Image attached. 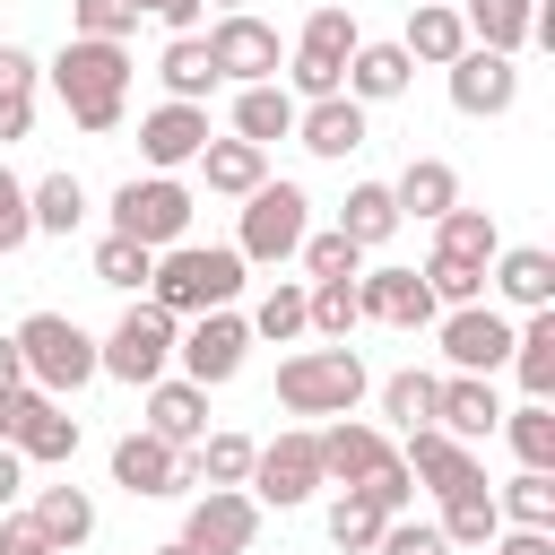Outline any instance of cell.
<instances>
[{
	"label": "cell",
	"mask_w": 555,
	"mask_h": 555,
	"mask_svg": "<svg viewBox=\"0 0 555 555\" xmlns=\"http://www.w3.org/2000/svg\"><path fill=\"white\" fill-rule=\"evenodd\" d=\"M43 78L61 87L69 121H78L87 139H104V130L121 121V95H130V52H121V43H95V35H69V43L43 61Z\"/></svg>",
	"instance_id": "6da1fadb"
},
{
	"label": "cell",
	"mask_w": 555,
	"mask_h": 555,
	"mask_svg": "<svg viewBox=\"0 0 555 555\" xmlns=\"http://www.w3.org/2000/svg\"><path fill=\"white\" fill-rule=\"evenodd\" d=\"M234 286H243V251L234 243H165L156 251V269H147V304H165L173 321L182 312H208V304H234Z\"/></svg>",
	"instance_id": "7a4b0ae2"
},
{
	"label": "cell",
	"mask_w": 555,
	"mask_h": 555,
	"mask_svg": "<svg viewBox=\"0 0 555 555\" xmlns=\"http://www.w3.org/2000/svg\"><path fill=\"white\" fill-rule=\"evenodd\" d=\"M364 390H373V373L356 347H304L278 364V408H295V416H356Z\"/></svg>",
	"instance_id": "3957f363"
},
{
	"label": "cell",
	"mask_w": 555,
	"mask_h": 555,
	"mask_svg": "<svg viewBox=\"0 0 555 555\" xmlns=\"http://www.w3.org/2000/svg\"><path fill=\"white\" fill-rule=\"evenodd\" d=\"M17 356H26V382H35V390H52V399H69V390H87V382H95V338H87L69 312H26Z\"/></svg>",
	"instance_id": "277c9868"
},
{
	"label": "cell",
	"mask_w": 555,
	"mask_h": 555,
	"mask_svg": "<svg viewBox=\"0 0 555 555\" xmlns=\"http://www.w3.org/2000/svg\"><path fill=\"white\" fill-rule=\"evenodd\" d=\"M312 234V199L295 191V182H260V191H243V234H234V251L243 260H295V243Z\"/></svg>",
	"instance_id": "5b68a950"
},
{
	"label": "cell",
	"mask_w": 555,
	"mask_h": 555,
	"mask_svg": "<svg viewBox=\"0 0 555 555\" xmlns=\"http://www.w3.org/2000/svg\"><path fill=\"white\" fill-rule=\"evenodd\" d=\"M165 356H173V312H165V304H130V312L113 321V338L95 347V373L147 390V382H165Z\"/></svg>",
	"instance_id": "8992f818"
},
{
	"label": "cell",
	"mask_w": 555,
	"mask_h": 555,
	"mask_svg": "<svg viewBox=\"0 0 555 555\" xmlns=\"http://www.w3.org/2000/svg\"><path fill=\"white\" fill-rule=\"evenodd\" d=\"M364 35H356V17L347 9H312L304 17V35H295V61H286V95L295 104H312V95H338V78H347V52H356Z\"/></svg>",
	"instance_id": "52a82bcc"
},
{
	"label": "cell",
	"mask_w": 555,
	"mask_h": 555,
	"mask_svg": "<svg viewBox=\"0 0 555 555\" xmlns=\"http://www.w3.org/2000/svg\"><path fill=\"white\" fill-rule=\"evenodd\" d=\"M113 234H130V243H147V251H165V243H182L191 234V191L173 182V173H130L121 191H113Z\"/></svg>",
	"instance_id": "ba28073f"
},
{
	"label": "cell",
	"mask_w": 555,
	"mask_h": 555,
	"mask_svg": "<svg viewBox=\"0 0 555 555\" xmlns=\"http://www.w3.org/2000/svg\"><path fill=\"white\" fill-rule=\"evenodd\" d=\"M0 442H9L17 460H69V451H78V416H61L52 390L17 382V390H0Z\"/></svg>",
	"instance_id": "9c48e42d"
},
{
	"label": "cell",
	"mask_w": 555,
	"mask_h": 555,
	"mask_svg": "<svg viewBox=\"0 0 555 555\" xmlns=\"http://www.w3.org/2000/svg\"><path fill=\"white\" fill-rule=\"evenodd\" d=\"M243 486H251L260 503H278V512L312 503V486H330V477H321V442H312V434H278V442H260Z\"/></svg>",
	"instance_id": "30bf717a"
},
{
	"label": "cell",
	"mask_w": 555,
	"mask_h": 555,
	"mask_svg": "<svg viewBox=\"0 0 555 555\" xmlns=\"http://www.w3.org/2000/svg\"><path fill=\"white\" fill-rule=\"evenodd\" d=\"M243 347H251V321H243V312H225V304H208V312H199V330H191V338H173L182 382H199V390L234 382V373H243Z\"/></svg>",
	"instance_id": "8fae6325"
},
{
	"label": "cell",
	"mask_w": 555,
	"mask_h": 555,
	"mask_svg": "<svg viewBox=\"0 0 555 555\" xmlns=\"http://www.w3.org/2000/svg\"><path fill=\"white\" fill-rule=\"evenodd\" d=\"M434 321H442L451 373H503V364H512V321H503L494 304H451V312H434Z\"/></svg>",
	"instance_id": "7c38bea8"
},
{
	"label": "cell",
	"mask_w": 555,
	"mask_h": 555,
	"mask_svg": "<svg viewBox=\"0 0 555 555\" xmlns=\"http://www.w3.org/2000/svg\"><path fill=\"white\" fill-rule=\"evenodd\" d=\"M113 486L121 494H182V486H199V468H191V451H173L165 434H121L113 442Z\"/></svg>",
	"instance_id": "4fadbf2b"
},
{
	"label": "cell",
	"mask_w": 555,
	"mask_h": 555,
	"mask_svg": "<svg viewBox=\"0 0 555 555\" xmlns=\"http://www.w3.org/2000/svg\"><path fill=\"white\" fill-rule=\"evenodd\" d=\"M251 538H260V503L234 494V486H208L191 503V520H182V546L191 555H251Z\"/></svg>",
	"instance_id": "5bb4252c"
},
{
	"label": "cell",
	"mask_w": 555,
	"mask_h": 555,
	"mask_svg": "<svg viewBox=\"0 0 555 555\" xmlns=\"http://www.w3.org/2000/svg\"><path fill=\"white\" fill-rule=\"evenodd\" d=\"M208 61H217V78L260 87V78H278V26H260L251 9H225L208 26Z\"/></svg>",
	"instance_id": "9a60e30c"
},
{
	"label": "cell",
	"mask_w": 555,
	"mask_h": 555,
	"mask_svg": "<svg viewBox=\"0 0 555 555\" xmlns=\"http://www.w3.org/2000/svg\"><path fill=\"white\" fill-rule=\"evenodd\" d=\"M451 69V104L468 113V121H494V113H512L520 104V69H512V52H486V43H468L460 61H442Z\"/></svg>",
	"instance_id": "2e32d148"
},
{
	"label": "cell",
	"mask_w": 555,
	"mask_h": 555,
	"mask_svg": "<svg viewBox=\"0 0 555 555\" xmlns=\"http://www.w3.org/2000/svg\"><path fill=\"white\" fill-rule=\"evenodd\" d=\"M356 312L364 321H390V330H425L442 304L425 295L416 269H356Z\"/></svg>",
	"instance_id": "e0dca14e"
},
{
	"label": "cell",
	"mask_w": 555,
	"mask_h": 555,
	"mask_svg": "<svg viewBox=\"0 0 555 555\" xmlns=\"http://www.w3.org/2000/svg\"><path fill=\"white\" fill-rule=\"evenodd\" d=\"M434 425H442L451 442H486V434L503 425V399H494V373H451V382L434 390Z\"/></svg>",
	"instance_id": "ac0fdd59"
},
{
	"label": "cell",
	"mask_w": 555,
	"mask_h": 555,
	"mask_svg": "<svg viewBox=\"0 0 555 555\" xmlns=\"http://www.w3.org/2000/svg\"><path fill=\"white\" fill-rule=\"evenodd\" d=\"M199 147H208V104H156V113L139 121V156H147L156 173L191 165Z\"/></svg>",
	"instance_id": "d6986e66"
},
{
	"label": "cell",
	"mask_w": 555,
	"mask_h": 555,
	"mask_svg": "<svg viewBox=\"0 0 555 555\" xmlns=\"http://www.w3.org/2000/svg\"><path fill=\"white\" fill-rule=\"evenodd\" d=\"M399 460H408V477H416V486H434V494H460V486H477V477H486V468H477V451H468V442H451L442 425H416Z\"/></svg>",
	"instance_id": "ffe728a7"
},
{
	"label": "cell",
	"mask_w": 555,
	"mask_h": 555,
	"mask_svg": "<svg viewBox=\"0 0 555 555\" xmlns=\"http://www.w3.org/2000/svg\"><path fill=\"white\" fill-rule=\"evenodd\" d=\"M295 139L312 147V156H356L364 147V104L338 87V95H312V104H295Z\"/></svg>",
	"instance_id": "44dd1931"
},
{
	"label": "cell",
	"mask_w": 555,
	"mask_h": 555,
	"mask_svg": "<svg viewBox=\"0 0 555 555\" xmlns=\"http://www.w3.org/2000/svg\"><path fill=\"white\" fill-rule=\"evenodd\" d=\"M486 278H494V295H503V304H520V312H546V304H555V251H538V243L494 251V260H486Z\"/></svg>",
	"instance_id": "7402d4cb"
},
{
	"label": "cell",
	"mask_w": 555,
	"mask_h": 555,
	"mask_svg": "<svg viewBox=\"0 0 555 555\" xmlns=\"http://www.w3.org/2000/svg\"><path fill=\"white\" fill-rule=\"evenodd\" d=\"M408 78H416V61H408L399 43H356L338 87H347L356 104H390V95H408Z\"/></svg>",
	"instance_id": "603a6c76"
},
{
	"label": "cell",
	"mask_w": 555,
	"mask_h": 555,
	"mask_svg": "<svg viewBox=\"0 0 555 555\" xmlns=\"http://www.w3.org/2000/svg\"><path fill=\"white\" fill-rule=\"evenodd\" d=\"M147 434H165L173 451H191L208 434V390L199 382H147Z\"/></svg>",
	"instance_id": "cb8c5ba5"
},
{
	"label": "cell",
	"mask_w": 555,
	"mask_h": 555,
	"mask_svg": "<svg viewBox=\"0 0 555 555\" xmlns=\"http://www.w3.org/2000/svg\"><path fill=\"white\" fill-rule=\"evenodd\" d=\"M312 442H321V477H338V486H364V477L390 460V442H382L373 425H347V416H338V425H321Z\"/></svg>",
	"instance_id": "d4e9b609"
},
{
	"label": "cell",
	"mask_w": 555,
	"mask_h": 555,
	"mask_svg": "<svg viewBox=\"0 0 555 555\" xmlns=\"http://www.w3.org/2000/svg\"><path fill=\"white\" fill-rule=\"evenodd\" d=\"M191 165H199V173H208V191H225V199H243V191H260V182H269V147H251V139H208Z\"/></svg>",
	"instance_id": "484cf974"
},
{
	"label": "cell",
	"mask_w": 555,
	"mask_h": 555,
	"mask_svg": "<svg viewBox=\"0 0 555 555\" xmlns=\"http://www.w3.org/2000/svg\"><path fill=\"white\" fill-rule=\"evenodd\" d=\"M390 199H399V217H442V208H460V173L442 165V156H408V173L390 182Z\"/></svg>",
	"instance_id": "4316f807"
},
{
	"label": "cell",
	"mask_w": 555,
	"mask_h": 555,
	"mask_svg": "<svg viewBox=\"0 0 555 555\" xmlns=\"http://www.w3.org/2000/svg\"><path fill=\"white\" fill-rule=\"evenodd\" d=\"M399 52L408 61H460L468 52V26H460V9H442V0H416V17H408V35H399Z\"/></svg>",
	"instance_id": "83f0119b"
},
{
	"label": "cell",
	"mask_w": 555,
	"mask_h": 555,
	"mask_svg": "<svg viewBox=\"0 0 555 555\" xmlns=\"http://www.w3.org/2000/svg\"><path fill=\"white\" fill-rule=\"evenodd\" d=\"M234 139H251V147H269V139H295V95H286L278 78L243 87V95H234Z\"/></svg>",
	"instance_id": "f1b7e54d"
},
{
	"label": "cell",
	"mask_w": 555,
	"mask_h": 555,
	"mask_svg": "<svg viewBox=\"0 0 555 555\" xmlns=\"http://www.w3.org/2000/svg\"><path fill=\"white\" fill-rule=\"evenodd\" d=\"M338 234H347L356 251H382V243L399 234V199H390V182H356L347 208H338Z\"/></svg>",
	"instance_id": "f546056e"
},
{
	"label": "cell",
	"mask_w": 555,
	"mask_h": 555,
	"mask_svg": "<svg viewBox=\"0 0 555 555\" xmlns=\"http://www.w3.org/2000/svg\"><path fill=\"white\" fill-rule=\"evenodd\" d=\"M512 373H520L529 399H555V304L512 330Z\"/></svg>",
	"instance_id": "4dcf8cb0"
},
{
	"label": "cell",
	"mask_w": 555,
	"mask_h": 555,
	"mask_svg": "<svg viewBox=\"0 0 555 555\" xmlns=\"http://www.w3.org/2000/svg\"><path fill=\"white\" fill-rule=\"evenodd\" d=\"M35 78H43V61L17 52V43H0V147L35 130Z\"/></svg>",
	"instance_id": "1f68e13d"
},
{
	"label": "cell",
	"mask_w": 555,
	"mask_h": 555,
	"mask_svg": "<svg viewBox=\"0 0 555 555\" xmlns=\"http://www.w3.org/2000/svg\"><path fill=\"white\" fill-rule=\"evenodd\" d=\"M460 26H468V43H486V52H520L529 26H538V0H468Z\"/></svg>",
	"instance_id": "d6a6232c"
},
{
	"label": "cell",
	"mask_w": 555,
	"mask_h": 555,
	"mask_svg": "<svg viewBox=\"0 0 555 555\" xmlns=\"http://www.w3.org/2000/svg\"><path fill=\"white\" fill-rule=\"evenodd\" d=\"M434 251H442V260L486 269V260L503 251V234H494V217H486V208H442V217H434Z\"/></svg>",
	"instance_id": "836d02e7"
},
{
	"label": "cell",
	"mask_w": 555,
	"mask_h": 555,
	"mask_svg": "<svg viewBox=\"0 0 555 555\" xmlns=\"http://www.w3.org/2000/svg\"><path fill=\"white\" fill-rule=\"evenodd\" d=\"M451 546H486L494 529H503V512H494V486L477 477V486H460V494H442V520H434Z\"/></svg>",
	"instance_id": "e575fe53"
},
{
	"label": "cell",
	"mask_w": 555,
	"mask_h": 555,
	"mask_svg": "<svg viewBox=\"0 0 555 555\" xmlns=\"http://www.w3.org/2000/svg\"><path fill=\"white\" fill-rule=\"evenodd\" d=\"M156 78L173 87V104H199V95L217 87V61H208V35H173V43H165V61H156Z\"/></svg>",
	"instance_id": "d590c367"
},
{
	"label": "cell",
	"mask_w": 555,
	"mask_h": 555,
	"mask_svg": "<svg viewBox=\"0 0 555 555\" xmlns=\"http://www.w3.org/2000/svg\"><path fill=\"white\" fill-rule=\"evenodd\" d=\"M494 512L512 529H555V468H520L512 486H494Z\"/></svg>",
	"instance_id": "8d00e7d4"
},
{
	"label": "cell",
	"mask_w": 555,
	"mask_h": 555,
	"mask_svg": "<svg viewBox=\"0 0 555 555\" xmlns=\"http://www.w3.org/2000/svg\"><path fill=\"white\" fill-rule=\"evenodd\" d=\"M35 520H43V538H52L61 555L95 538V503H87L78 486H43V494H35Z\"/></svg>",
	"instance_id": "74e56055"
},
{
	"label": "cell",
	"mask_w": 555,
	"mask_h": 555,
	"mask_svg": "<svg viewBox=\"0 0 555 555\" xmlns=\"http://www.w3.org/2000/svg\"><path fill=\"white\" fill-rule=\"evenodd\" d=\"M26 217H35V234H78V217H87L78 173H43V182L26 191Z\"/></svg>",
	"instance_id": "f35d334b"
},
{
	"label": "cell",
	"mask_w": 555,
	"mask_h": 555,
	"mask_svg": "<svg viewBox=\"0 0 555 555\" xmlns=\"http://www.w3.org/2000/svg\"><path fill=\"white\" fill-rule=\"evenodd\" d=\"M364 312H356V278H312L304 286V330H321V338H347Z\"/></svg>",
	"instance_id": "ab89813d"
},
{
	"label": "cell",
	"mask_w": 555,
	"mask_h": 555,
	"mask_svg": "<svg viewBox=\"0 0 555 555\" xmlns=\"http://www.w3.org/2000/svg\"><path fill=\"white\" fill-rule=\"evenodd\" d=\"M512 451H520V468H555V416H546V399H529V408H503V425H494Z\"/></svg>",
	"instance_id": "60d3db41"
},
{
	"label": "cell",
	"mask_w": 555,
	"mask_h": 555,
	"mask_svg": "<svg viewBox=\"0 0 555 555\" xmlns=\"http://www.w3.org/2000/svg\"><path fill=\"white\" fill-rule=\"evenodd\" d=\"M382 520H390V512H382V503H373L364 486H347V494L330 503V546H347V555H373Z\"/></svg>",
	"instance_id": "b9f144b4"
},
{
	"label": "cell",
	"mask_w": 555,
	"mask_h": 555,
	"mask_svg": "<svg viewBox=\"0 0 555 555\" xmlns=\"http://www.w3.org/2000/svg\"><path fill=\"white\" fill-rule=\"evenodd\" d=\"M434 390H442L434 373H390V382H382V416H390L399 434H416V425H434Z\"/></svg>",
	"instance_id": "7bdbcfd3"
},
{
	"label": "cell",
	"mask_w": 555,
	"mask_h": 555,
	"mask_svg": "<svg viewBox=\"0 0 555 555\" xmlns=\"http://www.w3.org/2000/svg\"><path fill=\"white\" fill-rule=\"evenodd\" d=\"M147 269H156L147 243H130V234H104V243H95V278H104V286H147Z\"/></svg>",
	"instance_id": "ee69618b"
},
{
	"label": "cell",
	"mask_w": 555,
	"mask_h": 555,
	"mask_svg": "<svg viewBox=\"0 0 555 555\" xmlns=\"http://www.w3.org/2000/svg\"><path fill=\"white\" fill-rule=\"evenodd\" d=\"M295 251H304V278H356V269H364V251H356L338 225H330V234H304Z\"/></svg>",
	"instance_id": "f6af8a7d"
},
{
	"label": "cell",
	"mask_w": 555,
	"mask_h": 555,
	"mask_svg": "<svg viewBox=\"0 0 555 555\" xmlns=\"http://www.w3.org/2000/svg\"><path fill=\"white\" fill-rule=\"evenodd\" d=\"M251 330H260V338H304V286H295V278H278V286L260 295Z\"/></svg>",
	"instance_id": "bcb514c9"
},
{
	"label": "cell",
	"mask_w": 555,
	"mask_h": 555,
	"mask_svg": "<svg viewBox=\"0 0 555 555\" xmlns=\"http://www.w3.org/2000/svg\"><path fill=\"white\" fill-rule=\"evenodd\" d=\"M251 451H260V442H243V434H208V451H199L191 468H199L208 486H243V477H251Z\"/></svg>",
	"instance_id": "7dc6e473"
},
{
	"label": "cell",
	"mask_w": 555,
	"mask_h": 555,
	"mask_svg": "<svg viewBox=\"0 0 555 555\" xmlns=\"http://www.w3.org/2000/svg\"><path fill=\"white\" fill-rule=\"evenodd\" d=\"M373 555H451V538H442L434 520H408V512H390V520H382V538H373Z\"/></svg>",
	"instance_id": "c3c4849f"
},
{
	"label": "cell",
	"mask_w": 555,
	"mask_h": 555,
	"mask_svg": "<svg viewBox=\"0 0 555 555\" xmlns=\"http://www.w3.org/2000/svg\"><path fill=\"white\" fill-rule=\"evenodd\" d=\"M139 17H130V0H69V35H95V43H121Z\"/></svg>",
	"instance_id": "681fc988"
},
{
	"label": "cell",
	"mask_w": 555,
	"mask_h": 555,
	"mask_svg": "<svg viewBox=\"0 0 555 555\" xmlns=\"http://www.w3.org/2000/svg\"><path fill=\"white\" fill-rule=\"evenodd\" d=\"M35 243V217H26V182L0 165V251H26Z\"/></svg>",
	"instance_id": "f907efd6"
},
{
	"label": "cell",
	"mask_w": 555,
	"mask_h": 555,
	"mask_svg": "<svg viewBox=\"0 0 555 555\" xmlns=\"http://www.w3.org/2000/svg\"><path fill=\"white\" fill-rule=\"evenodd\" d=\"M364 494H373V503H382V512H408V494H416V477H408V460H399V451H390V460H382V468H373V477H364Z\"/></svg>",
	"instance_id": "816d5d0a"
},
{
	"label": "cell",
	"mask_w": 555,
	"mask_h": 555,
	"mask_svg": "<svg viewBox=\"0 0 555 555\" xmlns=\"http://www.w3.org/2000/svg\"><path fill=\"white\" fill-rule=\"evenodd\" d=\"M0 555H61V546L43 538L35 512H0Z\"/></svg>",
	"instance_id": "f5cc1de1"
},
{
	"label": "cell",
	"mask_w": 555,
	"mask_h": 555,
	"mask_svg": "<svg viewBox=\"0 0 555 555\" xmlns=\"http://www.w3.org/2000/svg\"><path fill=\"white\" fill-rule=\"evenodd\" d=\"M130 17H156L165 35H191L199 26V0H130Z\"/></svg>",
	"instance_id": "db71d44e"
},
{
	"label": "cell",
	"mask_w": 555,
	"mask_h": 555,
	"mask_svg": "<svg viewBox=\"0 0 555 555\" xmlns=\"http://www.w3.org/2000/svg\"><path fill=\"white\" fill-rule=\"evenodd\" d=\"M486 546H494V555H555V538H546V529H512V538L494 529Z\"/></svg>",
	"instance_id": "11a10c76"
},
{
	"label": "cell",
	"mask_w": 555,
	"mask_h": 555,
	"mask_svg": "<svg viewBox=\"0 0 555 555\" xmlns=\"http://www.w3.org/2000/svg\"><path fill=\"white\" fill-rule=\"evenodd\" d=\"M17 494H26V460H17V451H9V442H0V512H9V503H17Z\"/></svg>",
	"instance_id": "9f6ffc18"
},
{
	"label": "cell",
	"mask_w": 555,
	"mask_h": 555,
	"mask_svg": "<svg viewBox=\"0 0 555 555\" xmlns=\"http://www.w3.org/2000/svg\"><path fill=\"white\" fill-rule=\"evenodd\" d=\"M26 382V356H17V338H0V390H17Z\"/></svg>",
	"instance_id": "6f0895ef"
},
{
	"label": "cell",
	"mask_w": 555,
	"mask_h": 555,
	"mask_svg": "<svg viewBox=\"0 0 555 555\" xmlns=\"http://www.w3.org/2000/svg\"><path fill=\"white\" fill-rule=\"evenodd\" d=\"M147 555H191V546H182V538H173V546H147Z\"/></svg>",
	"instance_id": "680465c9"
},
{
	"label": "cell",
	"mask_w": 555,
	"mask_h": 555,
	"mask_svg": "<svg viewBox=\"0 0 555 555\" xmlns=\"http://www.w3.org/2000/svg\"><path fill=\"white\" fill-rule=\"evenodd\" d=\"M225 9H234V0H225Z\"/></svg>",
	"instance_id": "91938a15"
}]
</instances>
